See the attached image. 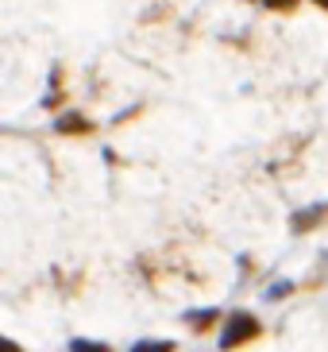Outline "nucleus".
Instances as JSON below:
<instances>
[{
    "instance_id": "obj_1",
    "label": "nucleus",
    "mask_w": 328,
    "mask_h": 352,
    "mask_svg": "<svg viewBox=\"0 0 328 352\" xmlns=\"http://www.w3.org/2000/svg\"><path fill=\"white\" fill-rule=\"evenodd\" d=\"M255 337H259V318L255 314H247V310H236V314H228L224 318V329H220L216 344H220V349H236V344L255 341Z\"/></svg>"
},
{
    "instance_id": "obj_2",
    "label": "nucleus",
    "mask_w": 328,
    "mask_h": 352,
    "mask_svg": "<svg viewBox=\"0 0 328 352\" xmlns=\"http://www.w3.org/2000/svg\"><path fill=\"white\" fill-rule=\"evenodd\" d=\"M328 213V206H309V209H298L294 217H290V228L294 232H309V228H317V221Z\"/></svg>"
},
{
    "instance_id": "obj_3",
    "label": "nucleus",
    "mask_w": 328,
    "mask_h": 352,
    "mask_svg": "<svg viewBox=\"0 0 328 352\" xmlns=\"http://www.w3.org/2000/svg\"><path fill=\"white\" fill-rule=\"evenodd\" d=\"M54 128L66 132V135H82V132H89V120H85L82 113H62L58 120H54Z\"/></svg>"
},
{
    "instance_id": "obj_4",
    "label": "nucleus",
    "mask_w": 328,
    "mask_h": 352,
    "mask_svg": "<svg viewBox=\"0 0 328 352\" xmlns=\"http://www.w3.org/2000/svg\"><path fill=\"white\" fill-rule=\"evenodd\" d=\"M185 318H189V325H194L197 333H205V329H213L216 321H220V310H189Z\"/></svg>"
},
{
    "instance_id": "obj_5",
    "label": "nucleus",
    "mask_w": 328,
    "mask_h": 352,
    "mask_svg": "<svg viewBox=\"0 0 328 352\" xmlns=\"http://www.w3.org/2000/svg\"><path fill=\"white\" fill-rule=\"evenodd\" d=\"M70 349H73V352H101L104 344H101V341H85V337H73Z\"/></svg>"
},
{
    "instance_id": "obj_6",
    "label": "nucleus",
    "mask_w": 328,
    "mask_h": 352,
    "mask_svg": "<svg viewBox=\"0 0 328 352\" xmlns=\"http://www.w3.org/2000/svg\"><path fill=\"white\" fill-rule=\"evenodd\" d=\"M301 0H263V8H270V12H294Z\"/></svg>"
},
{
    "instance_id": "obj_7",
    "label": "nucleus",
    "mask_w": 328,
    "mask_h": 352,
    "mask_svg": "<svg viewBox=\"0 0 328 352\" xmlns=\"http://www.w3.org/2000/svg\"><path fill=\"white\" fill-rule=\"evenodd\" d=\"M135 352H154V349H174V341H135Z\"/></svg>"
},
{
    "instance_id": "obj_8",
    "label": "nucleus",
    "mask_w": 328,
    "mask_h": 352,
    "mask_svg": "<svg viewBox=\"0 0 328 352\" xmlns=\"http://www.w3.org/2000/svg\"><path fill=\"white\" fill-rule=\"evenodd\" d=\"M290 290H294V283H286V279H282V283H274V287L267 290V298H270V302H278V298H286Z\"/></svg>"
},
{
    "instance_id": "obj_9",
    "label": "nucleus",
    "mask_w": 328,
    "mask_h": 352,
    "mask_svg": "<svg viewBox=\"0 0 328 352\" xmlns=\"http://www.w3.org/2000/svg\"><path fill=\"white\" fill-rule=\"evenodd\" d=\"M313 4H317V8H325V12H328V0H313Z\"/></svg>"
}]
</instances>
